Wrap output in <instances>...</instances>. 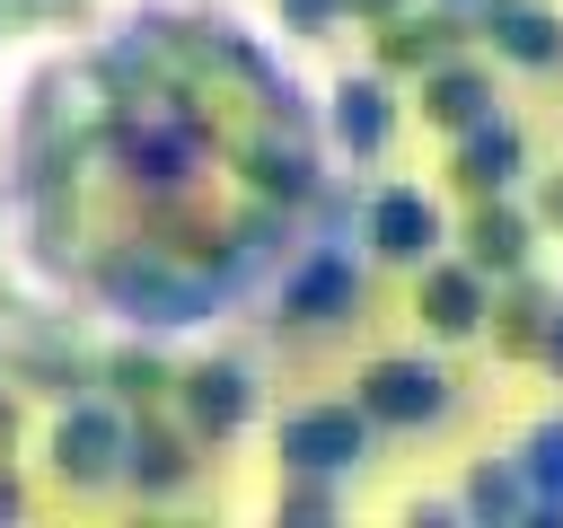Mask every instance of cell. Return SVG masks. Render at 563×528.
<instances>
[{
	"label": "cell",
	"instance_id": "4fadbf2b",
	"mask_svg": "<svg viewBox=\"0 0 563 528\" xmlns=\"http://www.w3.org/2000/svg\"><path fill=\"white\" fill-rule=\"evenodd\" d=\"M466 238H475V264H484V273H519V264H528V220L501 211V202H493Z\"/></svg>",
	"mask_w": 563,
	"mask_h": 528
},
{
	"label": "cell",
	"instance_id": "7c38bea8",
	"mask_svg": "<svg viewBox=\"0 0 563 528\" xmlns=\"http://www.w3.org/2000/svg\"><path fill=\"white\" fill-rule=\"evenodd\" d=\"M519 475H528V502L563 510V414H554V422H537V431L519 440Z\"/></svg>",
	"mask_w": 563,
	"mask_h": 528
},
{
	"label": "cell",
	"instance_id": "5b68a950",
	"mask_svg": "<svg viewBox=\"0 0 563 528\" xmlns=\"http://www.w3.org/2000/svg\"><path fill=\"white\" fill-rule=\"evenodd\" d=\"M519 158H528V150H519V132H510L501 114H484V123H466V132H457V185H466V194H484V202L519 176Z\"/></svg>",
	"mask_w": 563,
	"mask_h": 528
},
{
	"label": "cell",
	"instance_id": "9a60e30c",
	"mask_svg": "<svg viewBox=\"0 0 563 528\" xmlns=\"http://www.w3.org/2000/svg\"><path fill=\"white\" fill-rule=\"evenodd\" d=\"M466 510H484V519H510V510H528V475H519V458H493V466H475V484H466Z\"/></svg>",
	"mask_w": 563,
	"mask_h": 528
},
{
	"label": "cell",
	"instance_id": "52a82bcc",
	"mask_svg": "<svg viewBox=\"0 0 563 528\" xmlns=\"http://www.w3.org/2000/svg\"><path fill=\"white\" fill-rule=\"evenodd\" d=\"M422 326L431 334H475L484 326V282L466 273V264H440V273H422Z\"/></svg>",
	"mask_w": 563,
	"mask_h": 528
},
{
	"label": "cell",
	"instance_id": "30bf717a",
	"mask_svg": "<svg viewBox=\"0 0 563 528\" xmlns=\"http://www.w3.org/2000/svg\"><path fill=\"white\" fill-rule=\"evenodd\" d=\"M62 466L70 475H123V431L106 414H70L62 422Z\"/></svg>",
	"mask_w": 563,
	"mask_h": 528
},
{
	"label": "cell",
	"instance_id": "5bb4252c",
	"mask_svg": "<svg viewBox=\"0 0 563 528\" xmlns=\"http://www.w3.org/2000/svg\"><path fill=\"white\" fill-rule=\"evenodd\" d=\"M449 44H457V18L440 9V18H413V26H387V44H378V53L413 70V62H449Z\"/></svg>",
	"mask_w": 563,
	"mask_h": 528
},
{
	"label": "cell",
	"instance_id": "e0dca14e",
	"mask_svg": "<svg viewBox=\"0 0 563 528\" xmlns=\"http://www.w3.org/2000/svg\"><path fill=\"white\" fill-rule=\"evenodd\" d=\"M282 9H290L299 26H325V18H334V0H282Z\"/></svg>",
	"mask_w": 563,
	"mask_h": 528
},
{
	"label": "cell",
	"instance_id": "d6986e66",
	"mask_svg": "<svg viewBox=\"0 0 563 528\" xmlns=\"http://www.w3.org/2000/svg\"><path fill=\"white\" fill-rule=\"evenodd\" d=\"M361 9H387V0H361Z\"/></svg>",
	"mask_w": 563,
	"mask_h": 528
},
{
	"label": "cell",
	"instance_id": "2e32d148",
	"mask_svg": "<svg viewBox=\"0 0 563 528\" xmlns=\"http://www.w3.org/2000/svg\"><path fill=\"white\" fill-rule=\"evenodd\" d=\"M545 326H554V317H545V299H537V290H519V299H501V326H493V334H501V352H537V343H545Z\"/></svg>",
	"mask_w": 563,
	"mask_h": 528
},
{
	"label": "cell",
	"instance_id": "6da1fadb",
	"mask_svg": "<svg viewBox=\"0 0 563 528\" xmlns=\"http://www.w3.org/2000/svg\"><path fill=\"white\" fill-rule=\"evenodd\" d=\"M361 414L369 422H431V414H449V378L431 361H369L361 370Z\"/></svg>",
	"mask_w": 563,
	"mask_h": 528
},
{
	"label": "cell",
	"instance_id": "9c48e42d",
	"mask_svg": "<svg viewBox=\"0 0 563 528\" xmlns=\"http://www.w3.org/2000/svg\"><path fill=\"white\" fill-rule=\"evenodd\" d=\"M290 308L308 326H343V308H352V255H308L299 282H290Z\"/></svg>",
	"mask_w": 563,
	"mask_h": 528
},
{
	"label": "cell",
	"instance_id": "3957f363",
	"mask_svg": "<svg viewBox=\"0 0 563 528\" xmlns=\"http://www.w3.org/2000/svg\"><path fill=\"white\" fill-rule=\"evenodd\" d=\"M431 246H440V211H431V194H413V185L369 194V255H387V264H422Z\"/></svg>",
	"mask_w": 563,
	"mask_h": 528
},
{
	"label": "cell",
	"instance_id": "7a4b0ae2",
	"mask_svg": "<svg viewBox=\"0 0 563 528\" xmlns=\"http://www.w3.org/2000/svg\"><path fill=\"white\" fill-rule=\"evenodd\" d=\"M282 458H290L299 475H343V466L361 458V414H352V405H308V414H290V422H282Z\"/></svg>",
	"mask_w": 563,
	"mask_h": 528
},
{
	"label": "cell",
	"instance_id": "ac0fdd59",
	"mask_svg": "<svg viewBox=\"0 0 563 528\" xmlns=\"http://www.w3.org/2000/svg\"><path fill=\"white\" fill-rule=\"evenodd\" d=\"M545 343H554V361H563V317H554V326H545Z\"/></svg>",
	"mask_w": 563,
	"mask_h": 528
},
{
	"label": "cell",
	"instance_id": "8fae6325",
	"mask_svg": "<svg viewBox=\"0 0 563 528\" xmlns=\"http://www.w3.org/2000/svg\"><path fill=\"white\" fill-rule=\"evenodd\" d=\"M185 405H194L202 431H238L246 405H255V387H246V370H202V378L185 387Z\"/></svg>",
	"mask_w": 563,
	"mask_h": 528
},
{
	"label": "cell",
	"instance_id": "277c9868",
	"mask_svg": "<svg viewBox=\"0 0 563 528\" xmlns=\"http://www.w3.org/2000/svg\"><path fill=\"white\" fill-rule=\"evenodd\" d=\"M484 35H493V53H510L528 70L563 62V18L537 9V0H484Z\"/></svg>",
	"mask_w": 563,
	"mask_h": 528
},
{
	"label": "cell",
	"instance_id": "8992f818",
	"mask_svg": "<svg viewBox=\"0 0 563 528\" xmlns=\"http://www.w3.org/2000/svg\"><path fill=\"white\" fill-rule=\"evenodd\" d=\"M387 132H396L387 88H378V79H343V88H334V141H343L352 158H369V150H387Z\"/></svg>",
	"mask_w": 563,
	"mask_h": 528
},
{
	"label": "cell",
	"instance_id": "ba28073f",
	"mask_svg": "<svg viewBox=\"0 0 563 528\" xmlns=\"http://www.w3.org/2000/svg\"><path fill=\"white\" fill-rule=\"evenodd\" d=\"M422 114H431L440 132H466V123H484V114H493V79H484V70L440 62V70L422 79Z\"/></svg>",
	"mask_w": 563,
	"mask_h": 528
}]
</instances>
